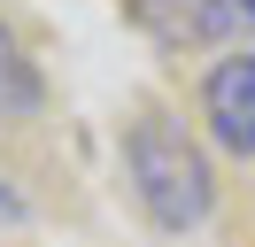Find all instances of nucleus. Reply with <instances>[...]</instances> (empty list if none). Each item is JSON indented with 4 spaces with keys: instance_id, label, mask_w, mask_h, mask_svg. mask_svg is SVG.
<instances>
[{
    "instance_id": "4",
    "label": "nucleus",
    "mask_w": 255,
    "mask_h": 247,
    "mask_svg": "<svg viewBox=\"0 0 255 247\" xmlns=\"http://www.w3.org/2000/svg\"><path fill=\"white\" fill-rule=\"evenodd\" d=\"M193 31H209V39H232V31H255V0H209V8L193 15Z\"/></svg>"
},
{
    "instance_id": "5",
    "label": "nucleus",
    "mask_w": 255,
    "mask_h": 247,
    "mask_svg": "<svg viewBox=\"0 0 255 247\" xmlns=\"http://www.w3.org/2000/svg\"><path fill=\"white\" fill-rule=\"evenodd\" d=\"M0 216H8V224H16V216H23V201L8 193V185H0Z\"/></svg>"
},
{
    "instance_id": "3",
    "label": "nucleus",
    "mask_w": 255,
    "mask_h": 247,
    "mask_svg": "<svg viewBox=\"0 0 255 247\" xmlns=\"http://www.w3.org/2000/svg\"><path fill=\"white\" fill-rule=\"evenodd\" d=\"M31 108H39V70L23 62L16 31L0 23V124H8V116H31Z\"/></svg>"
},
{
    "instance_id": "2",
    "label": "nucleus",
    "mask_w": 255,
    "mask_h": 247,
    "mask_svg": "<svg viewBox=\"0 0 255 247\" xmlns=\"http://www.w3.org/2000/svg\"><path fill=\"white\" fill-rule=\"evenodd\" d=\"M201 124L217 131V147L255 154V54L248 46H232L224 62H209V77H201Z\"/></svg>"
},
{
    "instance_id": "6",
    "label": "nucleus",
    "mask_w": 255,
    "mask_h": 247,
    "mask_svg": "<svg viewBox=\"0 0 255 247\" xmlns=\"http://www.w3.org/2000/svg\"><path fill=\"white\" fill-rule=\"evenodd\" d=\"M147 8H186V0H147Z\"/></svg>"
},
{
    "instance_id": "1",
    "label": "nucleus",
    "mask_w": 255,
    "mask_h": 247,
    "mask_svg": "<svg viewBox=\"0 0 255 247\" xmlns=\"http://www.w3.org/2000/svg\"><path fill=\"white\" fill-rule=\"evenodd\" d=\"M124 170L139 209L155 216L162 232H193L209 209H217V178H209V154L193 147V131L178 116H139L124 131Z\"/></svg>"
}]
</instances>
